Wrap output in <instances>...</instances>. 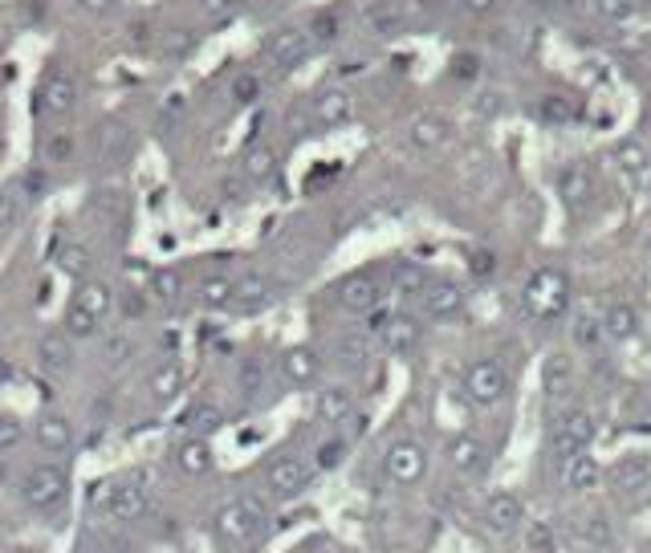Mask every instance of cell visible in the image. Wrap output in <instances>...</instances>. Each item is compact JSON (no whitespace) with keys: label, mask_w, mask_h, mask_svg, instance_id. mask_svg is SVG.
Returning <instances> with one entry per match:
<instances>
[{"label":"cell","mask_w":651,"mask_h":553,"mask_svg":"<svg viewBox=\"0 0 651 553\" xmlns=\"http://www.w3.org/2000/svg\"><path fill=\"white\" fill-rule=\"evenodd\" d=\"M212 529H216V537H224L236 549H257L269 533V513L253 497H232L216 509Z\"/></svg>","instance_id":"6da1fadb"},{"label":"cell","mask_w":651,"mask_h":553,"mask_svg":"<svg viewBox=\"0 0 651 553\" xmlns=\"http://www.w3.org/2000/svg\"><path fill=\"white\" fill-rule=\"evenodd\" d=\"M521 305H525V314L529 318H538V322H554L566 314V305H570V281L562 269L554 265H542L529 273L525 289H521Z\"/></svg>","instance_id":"7a4b0ae2"},{"label":"cell","mask_w":651,"mask_h":553,"mask_svg":"<svg viewBox=\"0 0 651 553\" xmlns=\"http://www.w3.org/2000/svg\"><path fill=\"white\" fill-rule=\"evenodd\" d=\"M21 501L37 513H53L70 501V472L62 464H33L21 484Z\"/></svg>","instance_id":"3957f363"},{"label":"cell","mask_w":651,"mask_h":553,"mask_svg":"<svg viewBox=\"0 0 651 553\" xmlns=\"http://www.w3.org/2000/svg\"><path fill=\"white\" fill-rule=\"evenodd\" d=\"M464 399L472 407H497L509 399V375H505V366L497 358H477V362H468L464 366Z\"/></svg>","instance_id":"277c9868"},{"label":"cell","mask_w":651,"mask_h":553,"mask_svg":"<svg viewBox=\"0 0 651 553\" xmlns=\"http://www.w3.org/2000/svg\"><path fill=\"white\" fill-rule=\"evenodd\" d=\"M590 440H595V415L574 407V411H562L550 427V456L566 460V456H578V452H590Z\"/></svg>","instance_id":"5b68a950"},{"label":"cell","mask_w":651,"mask_h":553,"mask_svg":"<svg viewBox=\"0 0 651 553\" xmlns=\"http://www.w3.org/2000/svg\"><path fill=\"white\" fill-rule=\"evenodd\" d=\"M383 472L399 484V488H411V484H420L428 476V448L420 440H391L387 452H383Z\"/></svg>","instance_id":"8992f818"},{"label":"cell","mask_w":651,"mask_h":553,"mask_svg":"<svg viewBox=\"0 0 651 553\" xmlns=\"http://www.w3.org/2000/svg\"><path fill=\"white\" fill-rule=\"evenodd\" d=\"M310 480H314V464L302 460V456H273L265 464V488L273 497H281V501L302 497L310 488Z\"/></svg>","instance_id":"52a82bcc"},{"label":"cell","mask_w":651,"mask_h":553,"mask_svg":"<svg viewBox=\"0 0 651 553\" xmlns=\"http://www.w3.org/2000/svg\"><path fill=\"white\" fill-rule=\"evenodd\" d=\"M334 301L342 305L346 314H371L379 310L383 301V281L375 269H359V273H346L338 285H334Z\"/></svg>","instance_id":"ba28073f"},{"label":"cell","mask_w":651,"mask_h":553,"mask_svg":"<svg viewBox=\"0 0 651 553\" xmlns=\"http://www.w3.org/2000/svg\"><path fill=\"white\" fill-rule=\"evenodd\" d=\"M444 460H448V468H452L456 476L481 480V476L489 472V464H493V452H489V444H485L481 436L460 432V436H452V440L444 444Z\"/></svg>","instance_id":"9c48e42d"},{"label":"cell","mask_w":651,"mask_h":553,"mask_svg":"<svg viewBox=\"0 0 651 553\" xmlns=\"http://www.w3.org/2000/svg\"><path fill=\"white\" fill-rule=\"evenodd\" d=\"M281 297H285V285H277L265 273H249V277H241L232 285L228 310L232 314H261V310H269V305H277Z\"/></svg>","instance_id":"30bf717a"},{"label":"cell","mask_w":651,"mask_h":553,"mask_svg":"<svg viewBox=\"0 0 651 553\" xmlns=\"http://www.w3.org/2000/svg\"><path fill=\"white\" fill-rule=\"evenodd\" d=\"M78 106V82L66 70H45L37 82V110L45 118H66Z\"/></svg>","instance_id":"8fae6325"},{"label":"cell","mask_w":651,"mask_h":553,"mask_svg":"<svg viewBox=\"0 0 651 553\" xmlns=\"http://www.w3.org/2000/svg\"><path fill=\"white\" fill-rule=\"evenodd\" d=\"M481 521H485L489 533H497V537H513V533L525 529V505H521L517 493H505V488H501V493H489V497H485Z\"/></svg>","instance_id":"7c38bea8"},{"label":"cell","mask_w":651,"mask_h":553,"mask_svg":"<svg viewBox=\"0 0 651 553\" xmlns=\"http://www.w3.org/2000/svg\"><path fill=\"white\" fill-rule=\"evenodd\" d=\"M310 53H314V41L302 29H277L265 41V57H269L273 70H298Z\"/></svg>","instance_id":"4fadbf2b"},{"label":"cell","mask_w":651,"mask_h":553,"mask_svg":"<svg viewBox=\"0 0 651 553\" xmlns=\"http://www.w3.org/2000/svg\"><path fill=\"white\" fill-rule=\"evenodd\" d=\"M33 444L45 456H66V452H74V423L62 411H41L33 419Z\"/></svg>","instance_id":"5bb4252c"},{"label":"cell","mask_w":651,"mask_h":553,"mask_svg":"<svg viewBox=\"0 0 651 553\" xmlns=\"http://www.w3.org/2000/svg\"><path fill=\"white\" fill-rule=\"evenodd\" d=\"M102 509H106L110 521L131 525V521H139V517L147 513V488H143L139 480H118L114 488H106Z\"/></svg>","instance_id":"9a60e30c"},{"label":"cell","mask_w":651,"mask_h":553,"mask_svg":"<svg viewBox=\"0 0 651 553\" xmlns=\"http://www.w3.org/2000/svg\"><path fill=\"white\" fill-rule=\"evenodd\" d=\"M603 464H599V456H590V452H578V456H566L562 460V468H558V484L566 488L570 497H582V493H590V488H599L603 484Z\"/></svg>","instance_id":"2e32d148"},{"label":"cell","mask_w":651,"mask_h":553,"mask_svg":"<svg viewBox=\"0 0 651 553\" xmlns=\"http://www.w3.org/2000/svg\"><path fill=\"white\" fill-rule=\"evenodd\" d=\"M375 338H379V346H383L387 354L403 358V354H411V350L420 346L424 326H420L416 318H407V314H387V318H383V326L375 330Z\"/></svg>","instance_id":"e0dca14e"},{"label":"cell","mask_w":651,"mask_h":553,"mask_svg":"<svg viewBox=\"0 0 651 553\" xmlns=\"http://www.w3.org/2000/svg\"><path fill=\"white\" fill-rule=\"evenodd\" d=\"M420 310L432 322H448V318H456L464 310V289L456 281H428L420 289Z\"/></svg>","instance_id":"ac0fdd59"},{"label":"cell","mask_w":651,"mask_h":553,"mask_svg":"<svg viewBox=\"0 0 651 553\" xmlns=\"http://www.w3.org/2000/svg\"><path fill=\"white\" fill-rule=\"evenodd\" d=\"M37 362L45 375H66L74 371V338L57 326V330H45L37 338Z\"/></svg>","instance_id":"d6986e66"},{"label":"cell","mask_w":651,"mask_h":553,"mask_svg":"<svg viewBox=\"0 0 651 553\" xmlns=\"http://www.w3.org/2000/svg\"><path fill=\"white\" fill-rule=\"evenodd\" d=\"M281 375H285V383H293V387L318 383V375H322V354H318L314 346H289V350L281 354Z\"/></svg>","instance_id":"ffe728a7"},{"label":"cell","mask_w":651,"mask_h":553,"mask_svg":"<svg viewBox=\"0 0 651 553\" xmlns=\"http://www.w3.org/2000/svg\"><path fill=\"white\" fill-rule=\"evenodd\" d=\"M611 159H615L619 175L631 183V188H643V183H647V175H651V155H647V147H643L639 139H619L615 151H611Z\"/></svg>","instance_id":"44dd1931"},{"label":"cell","mask_w":651,"mask_h":553,"mask_svg":"<svg viewBox=\"0 0 651 553\" xmlns=\"http://www.w3.org/2000/svg\"><path fill=\"white\" fill-rule=\"evenodd\" d=\"M407 139H411V147H420V151H436V147H444L448 139H452V122L444 118V114H416L411 118V127H407Z\"/></svg>","instance_id":"7402d4cb"},{"label":"cell","mask_w":651,"mask_h":553,"mask_svg":"<svg viewBox=\"0 0 651 553\" xmlns=\"http://www.w3.org/2000/svg\"><path fill=\"white\" fill-rule=\"evenodd\" d=\"M590 192H595V175H590L586 163H570L558 175V196L570 212H582V204H590Z\"/></svg>","instance_id":"603a6c76"},{"label":"cell","mask_w":651,"mask_h":553,"mask_svg":"<svg viewBox=\"0 0 651 553\" xmlns=\"http://www.w3.org/2000/svg\"><path fill=\"white\" fill-rule=\"evenodd\" d=\"M98 155H102L106 163H123V159H131V155H135V131H131V122L110 118L106 127L98 131Z\"/></svg>","instance_id":"cb8c5ba5"},{"label":"cell","mask_w":651,"mask_h":553,"mask_svg":"<svg viewBox=\"0 0 651 553\" xmlns=\"http://www.w3.org/2000/svg\"><path fill=\"white\" fill-rule=\"evenodd\" d=\"M314 415L322 423H346L354 415V391L346 383H326L314 399Z\"/></svg>","instance_id":"d4e9b609"},{"label":"cell","mask_w":651,"mask_h":553,"mask_svg":"<svg viewBox=\"0 0 651 553\" xmlns=\"http://www.w3.org/2000/svg\"><path fill=\"white\" fill-rule=\"evenodd\" d=\"M350 114H354V98L346 90H322L314 98V127L322 131L342 127V122H350Z\"/></svg>","instance_id":"484cf974"},{"label":"cell","mask_w":651,"mask_h":553,"mask_svg":"<svg viewBox=\"0 0 651 553\" xmlns=\"http://www.w3.org/2000/svg\"><path fill=\"white\" fill-rule=\"evenodd\" d=\"M220 427H224V411L216 403H192L184 411V419H180L184 440H208V436L220 432Z\"/></svg>","instance_id":"4316f807"},{"label":"cell","mask_w":651,"mask_h":553,"mask_svg":"<svg viewBox=\"0 0 651 553\" xmlns=\"http://www.w3.org/2000/svg\"><path fill=\"white\" fill-rule=\"evenodd\" d=\"M647 480H651V468H647V460H639V456H627V460H619V464L611 468V488H615L619 497L643 493Z\"/></svg>","instance_id":"83f0119b"},{"label":"cell","mask_w":651,"mask_h":553,"mask_svg":"<svg viewBox=\"0 0 651 553\" xmlns=\"http://www.w3.org/2000/svg\"><path fill=\"white\" fill-rule=\"evenodd\" d=\"M212 464H216V452L208 440H180L175 444V468L184 476H204V472H212Z\"/></svg>","instance_id":"f1b7e54d"},{"label":"cell","mask_w":651,"mask_h":553,"mask_svg":"<svg viewBox=\"0 0 651 553\" xmlns=\"http://www.w3.org/2000/svg\"><path fill=\"white\" fill-rule=\"evenodd\" d=\"M74 305H82V310H86L90 318L102 322V318L114 310V289H110L106 281L86 277V281H78V289H74Z\"/></svg>","instance_id":"f546056e"},{"label":"cell","mask_w":651,"mask_h":553,"mask_svg":"<svg viewBox=\"0 0 651 553\" xmlns=\"http://www.w3.org/2000/svg\"><path fill=\"white\" fill-rule=\"evenodd\" d=\"M277 167H281V155H277L269 143H253V147L241 155V175H245L249 183H269V179L277 175Z\"/></svg>","instance_id":"4dcf8cb0"},{"label":"cell","mask_w":651,"mask_h":553,"mask_svg":"<svg viewBox=\"0 0 651 553\" xmlns=\"http://www.w3.org/2000/svg\"><path fill=\"white\" fill-rule=\"evenodd\" d=\"M639 330H643V322L635 314V305H627V301H615L603 314V334L611 342H631V338H639Z\"/></svg>","instance_id":"1f68e13d"},{"label":"cell","mask_w":651,"mask_h":553,"mask_svg":"<svg viewBox=\"0 0 651 553\" xmlns=\"http://www.w3.org/2000/svg\"><path fill=\"white\" fill-rule=\"evenodd\" d=\"M147 391L155 403H171L175 395L184 391V366L180 362H159L155 371L147 375Z\"/></svg>","instance_id":"d6a6232c"},{"label":"cell","mask_w":651,"mask_h":553,"mask_svg":"<svg viewBox=\"0 0 651 553\" xmlns=\"http://www.w3.org/2000/svg\"><path fill=\"white\" fill-rule=\"evenodd\" d=\"M387 285H391V293H403V297L416 293L420 297V289L428 285V269L420 261H395L387 273Z\"/></svg>","instance_id":"836d02e7"},{"label":"cell","mask_w":651,"mask_h":553,"mask_svg":"<svg viewBox=\"0 0 651 553\" xmlns=\"http://www.w3.org/2000/svg\"><path fill=\"white\" fill-rule=\"evenodd\" d=\"M180 293H184V277L175 269H167V265L147 277V301H155V305H175Z\"/></svg>","instance_id":"e575fe53"},{"label":"cell","mask_w":651,"mask_h":553,"mask_svg":"<svg viewBox=\"0 0 651 553\" xmlns=\"http://www.w3.org/2000/svg\"><path fill=\"white\" fill-rule=\"evenodd\" d=\"M538 118L546 122V127L562 131V127H570V122H578V106L566 94H546V98H538Z\"/></svg>","instance_id":"d590c367"},{"label":"cell","mask_w":651,"mask_h":553,"mask_svg":"<svg viewBox=\"0 0 651 553\" xmlns=\"http://www.w3.org/2000/svg\"><path fill=\"white\" fill-rule=\"evenodd\" d=\"M53 261H57V269H62L66 277H74V281H86L94 273V253L86 249V244H62Z\"/></svg>","instance_id":"8d00e7d4"},{"label":"cell","mask_w":651,"mask_h":553,"mask_svg":"<svg viewBox=\"0 0 651 553\" xmlns=\"http://www.w3.org/2000/svg\"><path fill=\"white\" fill-rule=\"evenodd\" d=\"M334 354H338V362L346 366V371H367V362H371V338L367 334H346V338H338Z\"/></svg>","instance_id":"74e56055"},{"label":"cell","mask_w":651,"mask_h":553,"mask_svg":"<svg viewBox=\"0 0 651 553\" xmlns=\"http://www.w3.org/2000/svg\"><path fill=\"white\" fill-rule=\"evenodd\" d=\"M603 318H595V314H574V322H570V342L578 346V350H599L603 346Z\"/></svg>","instance_id":"f35d334b"},{"label":"cell","mask_w":651,"mask_h":553,"mask_svg":"<svg viewBox=\"0 0 651 553\" xmlns=\"http://www.w3.org/2000/svg\"><path fill=\"white\" fill-rule=\"evenodd\" d=\"M232 277L228 273H216V277H204L200 285V305L204 310H228V301H232Z\"/></svg>","instance_id":"ab89813d"},{"label":"cell","mask_w":651,"mask_h":553,"mask_svg":"<svg viewBox=\"0 0 651 553\" xmlns=\"http://www.w3.org/2000/svg\"><path fill=\"white\" fill-rule=\"evenodd\" d=\"M570 379H574L570 358H566V354H550L546 366H542V383H546V391H550V395H566Z\"/></svg>","instance_id":"60d3db41"},{"label":"cell","mask_w":651,"mask_h":553,"mask_svg":"<svg viewBox=\"0 0 651 553\" xmlns=\"http://www.w3.org/2000/svg\"><path fill=\"white\" fill-rule=\"evenodd\" d=\"M346 452H350V440H346V436L322 440V444L314 448V472H334V468L346 460Z\"/></svg>","instance_id":"b9f144b4"},{"label":"cell","mask_w":651,"mask_h":553,"mask_svg":"<svg viewBox=\"0 0 651 553\" xmlns=\"http://www.w3.org/2000/svg\"><path fill=\"white\" fill-rule=\"evenodd\" d=\"M367 29L379 33V37H395L403 29V13L395 5H371L367 9Z\"/></svg>","instance_id":"7bdbcfd3"},{"label":"cell","mask_w":651,"mask_h":553,"mask_svg":"<svg viewBox=\"0 0 651 553\" xmlns=\"http://www.w3.org/2000/svg\"><path fill=\"white\" fill-rule=\"evenodd\" d=\"M62 330L70 334V338H94L98 334V318H90L82 305H66V318H62Z\"/></svg>","instance_id":"ee69618b"},{"label":"cell","mask_w":651,"mask_h":553,"mask_svg":"<svg viewBox=\"0 0 651 553\" xmlns=\"http://www.w3.org/2000/svg\"><path fill=\"white\" fill-rule=\"evenodd\" d=\"M70 155H74V139H70V131H53V135L41 139V159H45V163H66Z\"/></svg>","instance_id":"f6af8a7d"},{"label":"cell","mask_w":651,"mask_h":553,"mask_svg":"<svg viewBox=\"0 0 651 553\" xmlns=\"http://www.w3.org/2000/svg\"><path fill=\"white\" fill-rule=\"evenodd\" d=\"M338 37H342V17L338 13H318L310 21V41L314 45H334Z\"/></svg>","instance_id":"bcb514c9"},{"label":"cell","mask_w":651,"mask_h":553,"mask_svg":"<svg viewBox=\"0 0 651 553\" xmlns=\"http://www.w3.org/2000/svg\"><path fill=\"white\" fill-rule=\"evenodd\" d=\"M131 354H135L131 334H110V338L102 342V358H106L110 366H127V362H131Z\"/></svg>","instance_id":"7dc6e473"},{"label":"cell","mask_w":651,"mask_h":553,"mask_svg":"<svg viewBox=\"0 0 651 553\" xmlns=\"http://www.w3.org/2000/svg\"><path fill=\"white\" fill-rule=\"evenodd\" d=\"M232 98L241 102V106H253L257 98H261V74H253V70H241L232 78Z\"/></svg>","instance_id":"c3c4849f"},{"label":"cell","mask_w":651,"mask_h":553,"mask_svg":"<svg viewBox=\"0 0 651 553\" xmlns=\"http://www.w3.org/2000/svg\"><path fill=\"white\" fill-rule=\"evenodd\" d=\"M25 444V423L9 411H0V452H13Z\"/></svg>","instance_id":"681fc988"},{"label":"cell","mask_w":651,"mask_h":553,"mask_svg":"<svg viewBox=\"0 0 651 553\" xmlns=\"http://www.w3.org/2000/svg\"><path fill=\"white\" fill-rule=\"evenodd\" d=\"M590 5H595V13L611 25H623L635 17V0H590Z\"/></svg>","instance_id":"f907efd6"},{"label":"cell","mask_w":651,"mask_h":553,"mask_svg":"<svg viewBox=\"0 0 651 553\" xmlns=\"http://www.w3.org/2000/svg\"><path fill=\"white\" fill-rule=\"evenodd\" d=\"M578 537H586L590 545H603V541L611 537V521H607L603 513H590V517H582V525H578Z\"/></svg>","instance_id":"816d5d0a"},{"label":"cell","mask_w":651,"mask_h":553,"mask_svg":"<svg viewBox=\"0 0 651 553\" xmlns=\"http://www.w3.org/2000/svg\"><path fill=\"white\" fill-rule=\"evenodd\" d=\"M468 269H472V277H493L497 273V253L493 249H472L468 253Z\"/></svg>","instance_id":"f5cc1de1"},{"label":"cell","mask_w":651,"mask_h":553,"mask_svg":"<svg viewBox=\"0 0 651 553\" xmlns=\"http://www.w3.org/2000/svg\"><path fill=\"white\" fill-rule=\"evenodd\" d=\"M236 379H241V391H245V395H257L261 383H265V362L249 358V362L241 366V375H236Z\"/></svg>","instance_id":"db71d44e"},{"label":"cell","mask_w":651,"mask_h":553,"mask_svg":"<svg viewBox=\"0 0 651 553\" xmlns=\"http://www.w3.org/2000/svg\"><path fill=\"white\" fill-rule=\"evenodd\" d=\"M477 74H481V57L477 53H456L452 57V78H464L468 82V78H477Z\"/></svg>","instance_id":"11a10c76"},{"label":"cell","mask_w":651,"mask_h":553,"mask_svg":"<svg viewBox=\"0 0 651 553\" xmlns=\"http://www.w3.org/2000/svg\"><path fill=\"white\" fill-rule=\"evenodd\" d=\"M501 110H505V98L497 90H489V94H481L477 102H472V114H477V118H497Z\"/></svg>","instance_id":"9f6ffc18"},{"label":"cell","mask_w":651,"mask_h":553,"mask_svg":"<svg viewBox=\"0 0 651 553\" xmlns=\"http://www.w3.org/2000/svg\"><path fill=\"white\" fill-rule=\"evenodd\" d=\"M13 220H17V196L9 188H0V232L13 228Z\"/></svg>","instance_id":"6f0895ef"},{"label":"cell","mask_w":651,"mask_h":553,"mask_svg":"<svg viewBox=\"0 0 651 553\" xmlns=\"http://www.w3.org/2000/svg\"><path fill=\"white\" fill-rule=\"evenodd\" d=\"M460 5V13H468V17H485V13H493L501 0H456Z\"/></svg>","instance_id":"680465c9"},{"label":"cell","mask_w":651,"mask_h":553,"mask_svg":"<svg viewBox=\"0 0 651 553\" xmlns=\"http://www.w3.org/2000/svg\"><path fill=\"white\" fill-rule=\"evenodd\" d=\"M114 5H118V0H78V9L90 13V17H106Z\"/></svg>","instance_id":"91938a15"},{"label":"cell","mask_w":651,"mask_h":553,"mask_svg":"<svg viewBox=\"0 0 651 553\" xmlns=\"http://www.w3.org/2000/svg\"><path fill=\"white\" fill-rule=\"evenodd\" d=\"M200 9H204L208 17H224V13L236 9V0H200Z\"/></svg>","instance_id":"94428289"},{"label":"cell","mask_w":651,"mask_h":553,"mask_svg":"<svg viewBox=\"0 0 651 553\" xmlns=\"http://www.w3.org/2000/svg\"><path fill=\"white\" fill-rule=\"evenodd\" d=\"M293 553H334V545H330L326 537H310V541H302Z\"/></svg>","instance_id":"6125c7cd"},{"label":"cell","mask_w":651,"mask_h":553,"mask_svg":"<svg viewBox=\"0 0 651 553\" xmlns=\"http://www.w3.org/2000/svg\"><path fill=\"white\" fill-rule=\"evenodd\" d=\"M440 5V0H416V9H424V13H432Z\"/></svg>","instance_id":"be15d7a7"},{"label":"cell","mask_w":651,"mask_h":553,"mask_svg":"<svg viewBox=\"0 0 651 553\" xmlns=\"http://www.w3.org/2000/svg\"><path fill=\"white\" fill-rule=\"evenodd\" d=\"M529 5H574V0H529Z\"/></svg>","instance_id":"e7e4bbea"},{"label":"cell","mask_w":651,"mask_h":553,"mask_svg":"<svg viewBox=\"0 0 651 553\" xmlns=\"http://www.w3.org/2000/svg\"><path fill=\"white\" fill-rule=\"evenodd\" d=\"M9 480V464H5V456H0V484Z\"/></svg>","instance_id":"03108f58"}]
</instances>
